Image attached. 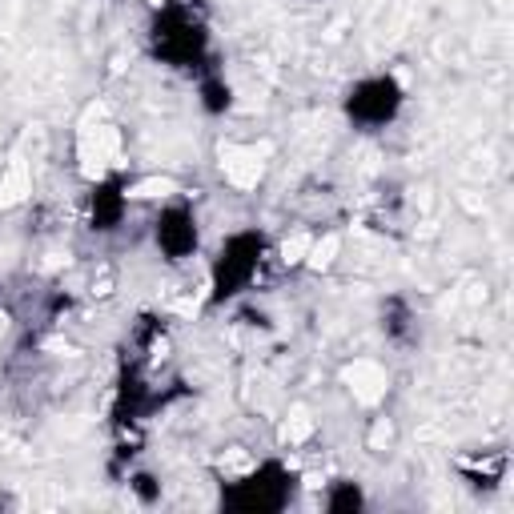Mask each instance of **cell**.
<instances>
[{
    "label": "cell",
    "instance_id": "cell-1",
    "mask_svg": "<svg viewBox=\"0 0 514 514\" xmlns=\"http://www.w3.org/2000/svg\"><path fill=\"white\" fill-rule=\"evenodd\" d=\"M346 382H350V390L358 394V402H378L386 394V374L374 362H354L346 369Z\"/></svg>",
    "mask_w": 514,
    "mask_h": 514
},
{
    "label": "cell",
    "instance_id": "cell-2",
    "mask_svg": "<svg viewBox=\"0 0 514 514\" xmlns=\"http://www.w3.org/2000/svg\"><path fill=\"white\" fill-rule=\"evenodd\" d=\"M221 165H225V173H229V181L241 185V189L257 185V177H261V157H257V149H225Z\"/></svg>",
    "mask_w": 514,
    "mask_h": 514
},
{
    "label": "cell",
    "instance_id": "cell-3",
    "mask_svg": "<svg viewBox=\"0 0 514 514\" xmlns=\"http://www.w3.org/2000/svg\"><path fill=\"white\" fill-rule=\"evenodd\" d=\"M305 434H310V414H305V410H293V418L285 422L281 438H285V442H302Z\"/></svg>",
    "mask_w": 514,
    "mask_h": 514
},
{
    "label": "cell",
    "instance_id": "cell-4",
    "mask_svg": "<svg viewBox=\"0 0 514 514\" xmlns=\"http://www.w3.org/2000/svg\"><path fill=\"white\" fill-rule=\"evenodd\" d=\"M337 246H342L337 237H325L322 246H310V261H313V266H330L334 253H337Z\"/></svg>",
    "mask_w": 514,
    "mask_h": 514
},
{
    "label": "cell",
    "instance_id": "cell-5",
    "mask_svg": "<svg viewBox=\"0 0 514 514\" xmlns=\"http://www.w3.org/2000/svg\"><path fill=\"white\" fill-rule=\"evenodd\" d=\"M281 257H285V261H305V257H310V237H290V241L281 246Z\"/></svg>",
    "mask_w": 514,
    "mask_h": 514
},
{
    "label": "cell",
    "instance_id": "cell-6",
    "mask_svg": "<svg viewBox=\"0 0 514 514\" xmlns=\"http://www.w3.org/2000/svg\"><path fill=\"white\" fill-rule=\"evenodd\" d=\"M173 193V181L161 177V181H145V185H137V197H165Z\"/></svg>",
    "mask_w": 514,
    "mask_h": 514
},
{
    "label": "cell",
    "instance_id": "cell-7",
    "mask_svg": "<svg viewBox=\"0 0 514 514\" xmlns=\"http://www.w3.org/2000/svg\"><path fill=\"white\" fill-rule=\"evenodd\" d=\"M0 334H4V318H0Z\"/></svg>",
    "mask_w": 514,
    "mask_h": 514
}]
</instances>
